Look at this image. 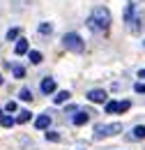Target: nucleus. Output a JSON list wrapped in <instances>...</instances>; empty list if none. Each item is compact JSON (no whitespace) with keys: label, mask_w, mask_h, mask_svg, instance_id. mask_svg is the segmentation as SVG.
I'll return each mask as SVG.
<instances>
[{"label":"nucleus","mask_w":145,"mask_h":150,"mask_svg":"<svg viewBox=\"0 0 145 150\" xmlns=\"http://www.w3.org/2000/svg\"><path fill=\"white\" fill-rule=\"evenodd\" d=\"M88 25H90L92 30H106L111 25V12L106 7H94L90 19H88Z\"/></svg>","instance_id":"f257e3e1"},{"label":"nucleus","mask_w":145,"mask_h":150,"mask_svg":"<svg viewBox=\"0 0 145 150\" xmlns=\"http://www.w3.org/2000/svg\"><path fill=\"white\" fill-rule=\"evenodd\" d=\"M62 44H65L67 51H74V53H83V49H85V42L81 39V35H76V33H67V35L62 37Z\"/></svg>","instance_id":"f03ea898"},{"label":"nucleus","mask_w":145,"mask_h":150,"mask_svg":"<svg viewBox=\"0 0 145 150\" xmlns=\"http://www.w3.org/2000/svg\"><path fill=\"white\" fill-rule=\"evenodd\" d=\"M118 132H122V125L120 122H111V125H97L94 127V139H106V136H115Z\"/></svg>","instance_id":"7ed1b4c3"},{"label":"nucleus","mask_w":145,"mask_h":150,"mask_svg":"<svg viewBox=\"0 0 145 150\" xmlns=\"http://www.w3.org/2000/svg\"><path fill=\"white\" fill-rule=\"evenodd\" d=\"M88 99L94 102V104H104V102L108 99V95H106V90H101V88H94V90L88 93Z\"/></svg>","instance_id":"20e7f679"},{"label":"nucleus","mask_w":145,"mask_h":150,"mask_svg":"<svg viewBox=\"0 0 145 150\" xmlns=\"http://www.w3.org/2000/svg\"><path fill=\"white\" fill-rule=\"evenodd\" d=\"M35 127H37V129H49V127H51V115H49V113H42V115H37Z\"/></svg>","instance_id":"39448f33"},{"label":"nucleus","mask_w":145,"mask_h":150,"mask_svg":"<svg viewBox=\"0 0 145 150\" xmlns=\"http://www.w3.org/2000/svg\"><path fill=\"white\" fill-rule=\"evenodd\" d=\"M88 120H90V113H88V111H76V113H74V118H72L74 125H85Z\"/></svg>","instance_id":"423d86ee"},{"label":"nucleus","mask_w":145,"mask_h":150,"mask_svg":"<svg viewBox=\"0 0 145 150\" xmlns=\"http://www.w3.org/2000/svg\"><path fill=\"white\" fill-rule=\"evenodd\" d=\"M39 88H42V93H44V95H51V93L55 90V81H53V79H49V76H46V79L42 81V86H39Z\"/></svg>","instance_id":"0eeeda50"},{"label":"nucleus","mask_w":145,"mask_h":150,"mask_svg":"<svg viewBox=\"0 0 145 150\" xmlns=\"http://www.w3.org/2000/svg\"><path fill=\"white\" fill-rule=\"evenodd\" d=\"M32 2H37V0H12V9H14V12H21V9H25L28 5H32Z\"/></svg>","instance_id":"6e6552de"},{"label":"nucleus","mask_w":145,"mask_h":150,"mask_svg":"<svg viewBox=\"0 0 145 150\" xmlns=\"http://www.w3.org/2000/svg\"><path fill=\"white\" fill-rule=\"evenodd\" d=\"M129 139H145V125H136L129 134Z\"/></svg>","instance_id":"1a4fd4ad"},{"label":"nucleus","mask_w":145,"mask_h":150,"mask_svg":"<svg viewBox=\"0 0 145 150\" xmlns=\"http://www.w3.org/2000/svg\"><path fill=\"white\" fill-rule=\"evenodd\" d=\"M14 51H16V56H23V53H28V39H18L16 46H14Z\"/></svg>","instance_id":"9d476101"},{"label":"nucleus","mask_w":145,"mask_h":150,"mask_svg":"<svg viewBox=\"0 0 145 150\" xmlns=\"http://www.w3.org/2000/svg\"><path fill=\"white\" fill-rule=\"evenodd\" d=\"M69 97H72V93H69V90H60V93L53 97V102H55V104H65Z\"/></svg>","instance_id":"9b49d317"},{"label":"nucleus","mask_w":145,"mask_h":150,"mask_svg":"<svg viewBox=\"0 0 145 150\" xmlns=\"http://www.w3.org/2000/svg\"><path fill=\"white\" fill-rule=\"evenodd\" d=\"M134 12H136V7H134V2H129L127 9H125V21H127L129 25H131V21H134Z\"/></svg>","instance_id":"f8f14e48"},{"label":"nucleus","mask_w":145,"mask_h":150,"mask_svg":"<svg viewBox=\"0 0 145 150\" xmlns=\"http://www.w3.org/2000/svg\"><path fill=\"white\" fill-rule=\"evenodd\" d=\"M12 74L16 76V79H23V76H25V69H23V65H12Z\"/></svg>","instance_id":"ddd939ff"},{"label":"nucleus","mask_w":145,"mask_h":150,"mask_svg":"<svg viewBox=\"0 0 145 150\" xmlns=\"http://www.w3.org/2000/svg\"><path fill=\"white\" fill-rule=\"evenodd\" d=\"M106 113H120V102H106Z\"/></svg>","instance_id":"4468645a"},{"label":"nucleus","mask_w":145,"mask_h":150,"mask_svg":"<svg viewBox=\"0 0 145 150\" xmlns=\"http://www.w3.org/2000/svg\"><path fill=\"white\" fill-rule=\"evenodd\" d=\"M28 58H30V62H32V65H39V62H42V53H39V51H30Z\"/></svg>","instance_id":"2eb2a0df"},{"label":"nucleus","mask_w":145,"mask_h":150,"mask_svg":"<svg viewBox=\"0 0 145 150\" xmlns=\"http://www.w3.org/2000/svg\"><path fill=\"white\" fill-rule=\"evenodd\" d=\"M14 122H16V120H14L12 115H2V118H0V125H2V127H12Z\"/></svg>","instance_id":"dca6fc26"},{"label":"nucleus","mask_w":145,"mask_h":150,"mask_svg":"<svg viewBox=\"0 0 145 150\" xmlns=\"http://www.w3.org/2000/svg\"><path fill=\"white\" fill-rule=\"evenodd\" d=\"M18 97H21L23 102H30V99H32V93H30V88H23V90L18 93Z\"/></svg>","instance_id":"f3484780"},{"label":"nucleus","mask_w":145,"mask_h":150,"mask_svg":"<svg viewBox=\"0 0 145 150\" xmlns=\"http://www.w3.org/2000/svg\"><path fill=\"white\" fill-rule=\"evenodd\" d=\"M51 30H53L51 23H39V33H42V35H51Z\"/></svg>","instance_id":"a211bd4d"},{"label":"nucleus","mask_w":145,"mask_h":150,"mask_svg":"<svg viewBox=\"0 0 145 150\" xmlns=\"http://www.w3.org/2000/svg\"><path fill=\"white\" fill-rule=\"evenodd\" d=\"M28 120H30V111H18L16 122H28Z\"/></svg>","instance_id":"6ab92c4d"},{"label":"nucleus","mask_w":145,"mask_h":150,"mask_svg":"<svg viewBox=\"0 0 145 150\" xmlns=\"http://www.w3.org/2000/svg\"><path fill=\"white\" fill-rule=\"evenodd\" d=\"M46 141H60V134H58V132H46Z\"/></svg>","instance_id":"aec40b11"},{"label":"nucleus","mask_w":145,"mask_h":150,"mask_svg":"<svg viewBox=\"0 0 145 150\" xmlns=\"http://www.w3.org/2000/svg\"><path fill=\"white\" fill-rule=\"evenodd\" d=\"M129 109H131V102H129V99H122V102H120V113L129 111Z\"/></svg>","instance_id":"412c9836"},{"label":"nucleus","mask_w":145,"mask_h":150,"mask_svg":"<svg viewBox=\"0 0 145 150\" xmlns=\"http://www.w3.org/2000/svg\"><path fill=\"white\" fill-rule=\"evenodd\" d=\"M5 111H7V113H14V111H16V102H14V99H9V102H7V106H5Z\"/></svg>","instance_id":"4be33fe9"},{"label":"nucleus","mask_w":145,"mask_h":150,"mask_svg":"<svg viewBox=\"0 0 145 150\" xmlns=\"http://www.w3.org/2000/svg\"><path fill=\"white\" fill-rule=\"evenodd\" d=\"M16 37H18V28H12V30L7 33V39L12 42V39H16Z\"/></svg>","instance_id":"5701e85b"},{"label":"nucleus","mask_w":145,"mask_h":150,"mask_svg":"<svg viewBox=\"0 0 145 150\" xmlns=\"http://www.w3.org/2000/svg\"><path fill=\"white\" fill-rule=\"evenodd\" d=\"M134 90H136V93H145V83H136Z\"/></svg>","instance_id":"b1692460"},{"label":"nucleus","mask_w":145,"mask_h":150,"mask_svg":"<svg viewBox=\"0 0 145 150\" xmlns=\"http://www.w3.org/2000/svg\"><path fill=\"white\" fill-rule=\"evenodd\" d=\"M138 76H141V79H145V69H141V72H138Z\"/></svg>","instance_id":"393cba45"},{"label":"nucleus","mask_w":145,"mask_h":150,"mask_svg":"<svg viewBox=\"0 0 145 150\" xmlns=\"http://www.w3.org/2000/svg\"><path fill=\"white\" fill-rule=\"evenodd\" d=\"M2 81H5V79H2V76H0V86H2Z\"/></svg>","instance_id":"a878e982"},{"label":"nucleus","mask_w":145,"mask_h":150,"mask_svg":"<svg viewBox=\"0 0 145 150\" xmlns=\"http://www.w3.org/2000/svg\"><path fill=\"white\" fill-rule=\"evenodd\" d=\"M0 115H2V111H0Z\"/></svg>","instance_id":"bb28decb"}]
</instances>
